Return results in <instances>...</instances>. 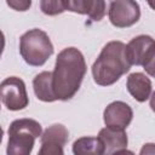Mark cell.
Wrapping results in <instances>:
<instances>
[{
	"label": "cell",
	"instance_id": "obj_1",
	"mask_svg": "<svg viewBox=\"0 0 155 155\" xmlns=\"http://www.w3.org/2000/svg\"><path fill=\"white\" fill-rule=\"evenodd\" d=\"M85 57L76 47L63 48L52 71V86L57 101H68L79 91L86 74Z\"/></svg>",
	"mask_w": 155,
	"mask_h": 155
},
{
	"label": "cell",
	"instance_id": "obj_2",
	"mask_svg": "<svg viewBox=\"0 0 155 155\" xmlns=\"http://www.w3.org/2000/svg\"><path fill=\"white\" fill-rule=\"evenodd\" d=\"M131 69L126 54V45L122 41L105 44L92 65V76L97 85L110 86Z\"/></svg>",
	"mask_w": 155,
	"mask_h": 155
},
{
	"label": "cell",
	"instance_id": "obj_3",
	"mask_svg": "<svg viewBox=\"0 0 155 155\" xmlns=\"http://www.w3.org/2000/svg\"><path fill=\"white\" fill-rule=\"evenodd\" d=\"M42 127L34 119H17L12 121L7 130V155H30L35 139L41 137Z\"/></svg>",
	"mask_w": 155,
	"mask_h": 155
},
{
	"label": "cell",
	"instance_id": "obj_4",
	"mask_svg": "<svg viewBox=\"0 0 155 155\" xmlns=\"http://www.w3.org/2000/svg\"><path fill=\"white\" fill-rule=\"evenodd\" d=\"M19 53L27 64L41 67L53 54V45L46 31L34 28L21 36Z\"/></svg>",
	"mask_w": 155,
	"mask_h": 155
},
{
	"label": "cell",
	"instance_id": "obj_5",
	"mask_svg": "<svg viewBox=\"0 0 155 155\" xmlns=\"http://www.w3.org/2000/svg\"><path fill=\"white\" fill-rule=\"evenodd\" d=\"M1 101L7 110L17 111L28 107L29 98L25 88V84L21 78L8 76L2 80L0 85Z\"/></svg>",
	"mask_w": 155,
	"mask_h": 155
},
{
	"label": "cell",
	"instance_id": "obj_6",
	"mask_svg": "<svg viewBox=\"0 0 155 155\" xmlns=\"http://www.w3.org/2000/svg\"><path fill=\"white\" fill-rule=\"evenodd\" d=\"M108 16L110 23L116 28H127L136 24L140 18V7L132 0L110 1Z\"/></svg>",
	"mask_w": 155,
	"mask_h": 155
},
{
	"label": "cell",
	"instance_id": "obj_7",
	"mask_svg": "<svg viewBox=\"0 0 155 155\" xmlns=\"http://www.w3.org/2000/svg\"><path fill=\"white\" fill-rule=\"evenodd\" d=\"M69 138V132L62 124H54L47 127L41 137V147L38 155H64V145Z\"/></svg>",
	"mask_w": 155,
	"mask_h": 155
},
{
	"label": "cell",
	"instance_id": "obj_8",
	"mask_svg": "<svg viewBox=\"0 0 155 155\" xmlns=\"http://www.w3.org/2000/svg\"><path fill=\"white\" fill-rule=\"evenodd\" d=\"M132 119H133L132 108L122 101L111 102L110 104L107 105L103 113V121L105 124V127L113 130L125 131L127 126L131 124Z\"/></svg>",
	"mask_w": 155,
	"mask_h": 155
},
{
	"label": "cell",
	"instance_id": "obj_9",
	"mask_svg": "<svg viewBox=\"0 0 155 155\" xmlns=\"http://www.w3.org/2000/svg\"><path fill=\"white\" fill-rule=\"evenodd\" d=\"M155 50V40L150 35H138L126 45V54L131 65H142Z\"/></svg>",
	"mask_w": 155,
	"mask_h": 155
},
{
	"label": "cell",
	"instance_id": "obj_10",
	"mask_svg": "<svg viewBox=\"0 0 155 155\" xmlns=\"http://www.w3.org/2000/svg\"><path fill=\"white\" fill-rule=\"evenodd\" d=\"M67 11L80 15H87L92 21L99 22L105 15V2L103 0H68Z\"/></svg>",
	"mask_w": 155,
	"mask_h": 155
},
{
	"label": "cell",
	"instance_id": "obj_11",
	"mask_svg": "<svg viewBox=\"0 0 155 155\" xmlns=\"http://www.w3.org/2000/svg\"><path fill=\"white\" fill-rule=\"evenodd\" d=\"M126 87L137 102H145L151 96V81L143 73H132L127 76Z\"/></svg>",
	"mask_w": 155,
	"mask_h": 155
},
{
	"label": "cell",
	"instance_id": "obj_12",
	"mask_svg": "<svg viewBox=\"0 0 155 155\" xmlns=\"http://www.w3.org/2000/svg\"><path fill=\"white\" fill-rule=\"evenodd\" d=\"M98 138L104 145V155H111L119 150L126 149L128 144V138L125 131L113 130L109 127L99 130Z\"/></svg>",
	"mask_w": 155,
	"mask_h": 155
},
{
	"label": "cell",
	"instance_id": "obj_13",
	"mask_svg": "<svg viewBox=\"0 0 155 155\" xmlns=\"http://www.w3.org/2000/svg\"><path fill=\"white\" fill-rule=\"evenodd\" d=\"M33 90L38 99L52 103L57 101L52 86V71H41L33 80Z\"/></svg>",
	"mask_w": 155,
	"mask_h": 155
},
{
	"label": "cell",
	"instance_id": "obj_14",
	"mask_svg": "<svg viewBox=\"0 0 155 155\" xmlns=\"http://www.w3.org/2000/svg\"><path fill=\"white\" fill-rule=\"evenodd\" d=\"M74 155H104V145L98 137H80L73 143Z\"/></svg>",
	"mask_w": 155,
	"mask_h": 155
},
{
	"label": "cell",
	"instance_id": "obj_15",
	"mask_svg": "<svg viewBox=\"0 0 155 155\" xmlns=\"http://www.w3.org/2000/svg\"><path fill=\"white\" fill-rule=\"evenodd\" d=\"M40 8L42 13L47 16H56L67 11L65 1H62V0H41Z\"/></svg>",
	"mask_w": 155,
	"mask_h": 155
},
{
	"label": "cell",
	"instance_id": "obj_16",
	"mask_svg": "<svg viewBox=\"0 0 155 155\" xmlns=\"http://www.w3.org/2000/svg\"><path fill=\"white\" fill-rule=\"evenodd\" d=\"M6 4L16 11H27L31 6L30 0H7Z\"/></svg>",
	"mask_w": 155,
	"mask_h": 155
},
{
	"label": "cell",
	"instance_id": "obj_17",
	"mask_svg": "<svg viewBox=\"0 0 155 155\" xmlns=\"http://www.w3.org/2000/svg\"><path fill=\"white\" fill-rule=\"evenodd\" d=\"M143 69L145 70L147 74H149L150 76L155 78V50L151 53V56L148 58V61L143 64Z\"/></svg>",
	"mask_w": 155,
	"mask_h": 155
},
{
	"label": "cell",
	"instance_id": "obj_18",
	"mask_svg": "<svg viewBox=\"0 0 155 155\" xmlns=\"http://www.w3.org/2000/svg\"><path fill=\"white\" fill-rule=\"evenodd\" d=\"M139 155H155V143H145L140 148Z\"/></svg>",
	"mask_w": 155,
	"mask_h": 155
},
{
	"label": "cell",
	"instance_id": "obj_19",
	"mask_svg": "<svg viewBox=\"0 0 155 155\" xmlns=\"http://www.w3.org/2000/svg\"><path fill=\"white\" fill-rule=\"evenodd\" d=\"M111 155H136L133 151H131V150H127V149H122V150H119V151H116V153H114V154H111Z\"/></svg>",
	"mask_w": 155,
	"mask_h": 155
},
{
	"label": "cell",
	"instance_id": "obj_20",
	"mask_svg": "<svg viewBox=\"0 0 155 155\" xmlns=\"http://www.w3.org/2000/svg\"><path fill=\"white\" fill-rule=\"evenodd\" d=\"M150 102H149V105H150V108H151V110L155 113V91L151 93V96H150Z\"/></svg>",
	"mask_w": 155,
	"mask_h": 155
},
{
	"label": "cell",
	"instance_id": "obj_21",
	"mask_svg": "<svg viewBox=\"0 0 155 155\" xmlns=\"http://www.w3.org/2000/svg\"><path fill=\"white\" fill-rule=\"evenodd\" d=\"M148 5H149L153 10H155V1H148Z\"/></svg>",
	"mask_w": 155,
	"mask_h": 155
}]
</instances>
